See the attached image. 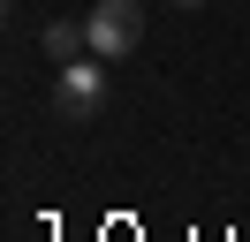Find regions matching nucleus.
<instances>
[{
    "label": "nucleus",
    "mask_w": 250,
    "mask_h": 242,
    "mask_svg": "<svg viewBox=\"0 0 250 242\" xmlns=\"http://www.w3.org/2000/svg\"><path fill=\"white\" fill-rule=\"evenodd\" d=\"M99 106H106V60H99V53L61 60V68H53V114L76 129V121H91Z\"/></svg>",
    "instance_id": "nucleus-1"
},
{
    "label": "nucleus",
    "mask_w": 250,
    "mask_h": 242,
    "mask_svg": "<svg viewBox=\"0 0 250 242\" xmlns=\"http://www.w3.org/2000/svg\"><path fill=\"white\" fill-rule=\"evenodd\" d=\"M83 30H91V53L99 60H122L144 45V8L137 0H99L91 15H83Z\"/></svg>",
    "instance_id": "nucleus-2"
},
{
    "label": "nucleus",
    "mask_w": 250,
    "mask_h": 242,
    "mask_svg": "<svg viewBox=\"0 0 250 242\" xmlns=\"http://www.w3.org/2000/svg\"><path fill=\"white\" fill-rule=\"evenodd\" d=\"M38 45H46V60H83V53H91V30H83V23H46Z\"/></svg>",
    "instance_id": "nucleus-3"
},
{
    "label": "nucleus",
    "mask_w": 250,
    "mask_h": 242,
    "mask_svg": "<svg viewBox=\"0 0 250 242\" xmlns=\"http://www.w3.org/2000/svg\"><path fill=\"white\" fill-rule=\"evenodd\" d=\"M167 8H205V0H167Z\"/></svg>",
    "instance_id": "nucleus-4"
}]
</instances>
